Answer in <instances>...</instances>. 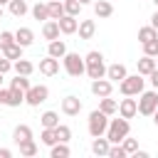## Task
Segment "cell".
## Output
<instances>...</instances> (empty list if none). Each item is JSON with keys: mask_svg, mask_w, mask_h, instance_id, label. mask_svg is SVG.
<instances>
[{"mask_svg": "<svg viewBox=\"0 0 158 158\" xmlns=\"http://www.w3.org/2000/svg\"><path fill=\"white\" fill-rule=\"evenodd\" d=\"M84 62H86V77H89V79H101V77H106L104 54H101L99 49H91V52L84 57Z\"/></svg>", "mask_w": 158, "mask_h": 158, "instance_id": "1", "label": "cell"}, {"mask_svg": "<svg viewBox=\"0 0 158 158\" xmlns=\"http://www.w3.org/2000/svg\"><path fill=\"white\" fill-rule=\"evenodd\" d=\"M128 133H131V123H128V118H123V116H118V118H109L106 138H109L111 143H121Z\"/></svg>", "mask_w": 158, "mask_h": 158, "instance_id": "2", "label": "cell"}, {"mask_svg": "<svg viewBox=\"0 0 158 158\" xmlns=\"http://www.w3.org/2000/svg\"><path fill=\"white\" fill-rule=\"evenodd\" d=\"M86 128H89V136H91V138H96V136H106V128H109V114H104L101 109H94V111L89 114V123H86Z\"/></svg>", "mask_w": 158, "mask_h": 158, "instance_id": "3", "label": "cell"}, {"mask_svg": "<svg viewBox=\"0 0 158 158\" xmlns=\"http://www.w3.org/2000/svg\"><path fill=\"white\" fill-rule=\"evenodd\" d=\"M143 86H146L143 74H126V79L118 81V91H121L123 96H138V94L143 91Z\"/></svg>", "mask_w": 158, "mask_h": 158, "instance_id": "4", "label": "cell"}, {"mask_svg": "<svg viewBox=\"0 0 158 158\" xmlns=\"http://www.w3.org/2000/svg\"><path fill=\"white\" fill-rule=\"evenodd\" d=\"M62 62H64V72H67L69 77H81V74H86V62H84V57H79L77 52H67V54L62 57Z\"/></svg>", "mask_w": 158, "mask_h": 158, "instance_id": "5", "label": "cell"}, {"mask_svg": "<svg viewBox=\"0 0 158 158\" xmlns=\"http://www.w3.org/2000/svg\"><path fill=\"white\" fill-rule=\"evenodd\" d=\"M156 109H158V89L141 91V94H138V114H143V116H153Z\"/></svg>", "mask_w": 158, "mask_h": 158, "instance_id": "6", "label": "cell"}, {"mask_svg": "<svg viewBox=\"0 0 158 158\" xmlns=\"http://www.w3.org/2000/svg\"><path fill=\"white\" fill-rule=\"evenodd\" d=\"M47 96H49V89H47L44 84H37V86H30V89L25 91V104H30V106H40V104L47 101Z\"/></svg>", "mask_w": 158, "mask_h": 158, "instance_id": "7", "label": "cell"}, {"mask_svg": "<svg viewBox=\"0 0 158 158\" xmlns=\"http://www.w3.org/2000/svg\"><path fill=\"white\" fill-rule=\"evenodd\" d=\"M25 101V91H20V89H15V86H10V89H2L0 86V104H5V106H20Z\"/></svg>", "mask_w": 158, "mask_h": 158, "instance_id": "8", "label": "cell"}, {"mask_svg": "<svg viewBox=\"0 0 158 158\" xmlns=\"http://www.w3.org/2000/svg\"><path fill=\"white\" fill-rule=\"evenodd\" d=\"M111 91H114V81L111 79H91V94L94 96H111Z\"/></svg>", "mask_w": 158, "mask_h": 158, "instance_id": "9", "label": "cell"}, {"mask_svg": "<svg viewBox=\"0 0 158 158\" xmlns=\"http://www.w3.org/2000/svg\"><path fill=\"white\" fill-rule=\"evenodd\" d=\"M79 111H81V99H79V96L69 94V96L62 99V114H67V116H79Z\"/></svg>", "mask_w": 158, "mask_h": 158, "instance_id": "10", "label": "cell"}, {"mask_svg": "<svg viewBox=\"0 0 158 158\" xmlns=\"http://www.w3.org/2000/svg\"><path fill=\"white\" fill-rule=\"evenodd\" d=\"M136 114H138V101H136V99L126 96V99L118 101V116H123V118H133Z\"/></svg>", "mask_w": 158, "mask_h": 158, "instance_id": "11", "label": "cell"}, {"mask_svg": "<svg viewBox=\"0 0 158 158\" xmlns=\"http://www.w3.org/2000/svg\"><path fill=\"white\" fill-rule=\"evenodd\" d=\"M57 22H59V30H62V35H74V32L79 30V20H77L74 15H62Z\"/></svg>", "mask_w": 158, "mask_h": 158, "instance_id": "12", "label": "cell"}, {"mask_svg": "<svg viewBox=\"0 0 158 158\" xmlns=\"http://www.w3.org/2000/svg\"><path fill=\"white\" fill-rule=\"evenodd\" d=\"M40 72H42L44 77H54V74L59 72V59L47 54L44 59H40Z\"/></svg>", "mask_w": 158, "mask_h": 158, "instance_id": "13", "label": "cell"}, {"mask_svg": "<svg viewBox=\"0 0 158 158\" xmlns=\"http://www.w3.org/2000/svg\"><path fill=\"white\" fill-rule=\"evenodd\" d=\"M59 32H62V30H59V22H57V20L42 22V37H44V40H49V42H52V40H59Z\"/></svg>", "mask_w": 158, "mask_h": 158, "instance_id": "14", "label": "cell"}, {"mask_svg": "<svg viewBox=\"0 0 158 158\" xmlns=\"http://www.w3.org/2000/svg\"><path fill=\"white\" fill-rule=\"evenodd\" d=\"M126 74H128V72H126V67H123V64H118V62H116V64H111V67H106V79H111L114 84L123 81V79H126Z\"/></svg>", "mask_w": 158, "mask_h": 158, "instance_id": "15", "label": "cell"}, {"mask_svg": "<svg viewBox=\"0 0 158 158\" xmlns=\"http://www.w3.org/2000/svg\"><path fill=\"white\" fill-rule=\"evenodd\" d=\"M109 148H111V141L106 136H96L91 141V153L94 156H109Z\"/></svg>", "mask_w": 158, "mask_h": 158, "instance_id": "16", "label": "cell"}, {"mask_svg": "<svg viewBox=\"0 0 158 158\" xmlns=\"http://www.w3.org/2000/svg\"><path fill=\"white\" fill-rule=\"evenodd\" d=\"M94 15L101 17V20H106V17L114 15V5H111L109 0H96V2H94Z\"/></svg>", "mask_w": 158, "mask_h": 158, "instance_id": "17", "label": "cell"}, {"mask_svg": "<svg viewBox=\"0 0 158 158\" xmlns=\"http://www.w3.org/2000/svg\"><path fill=\"white\" fill-rule=\"evenodd\" d=\"M77 32H79V40H91L96 35V22L94 20H81Z\"/></svg>", "mask_w": 158, "mask_h": 158, "instance_id": "18", "label": "cell"}, {"mask_svg": "<svg viewBox=\"0 0 158 158\" xmlns=\"http://www.w3.org/2000/svg\"><path fill=\"white\" fill-rule=\"evenodd\" d=\"M15 42L22 44V47H30V44L35 42V32H32L30 27H20V30L15 32Z\"/></svg>", "mask_w": 158, "mask_h": 158, "instance_id": "19", "label": "cell"}, {"mask_svg": "<svg viewBox=\"0 0 158 158\" xmlns=\"http://www.w3.org/2000/svg\"><path fill=\"white\" fill-rule=\"evenodd\" d=\"M47 54H49V57L62 59V57L67 54V44H64V40H52V42H49V47H47Z\"/></svg>", "mask_w": 158, "mask_h": 158, "instance_id": "20", "label": "cell"}, {"mask_svg": "<svg viewBox=\"0 0 158 158\" xmlns=\"http://www.w3.org/2000/svg\"><path fill=\"white\" fill-rule=\"evenodd\" d=\"M158 64H156V57H148V54H143L141 59H138V74H143V77H148L153 69H156Z\"/></svg>", "mask_w": 158, "mask_h": 158, "instance_id": "21", "label": "cell"}, {"mask_svg": "<svg viewBox=\"0 0 158 158\" xmlns=\"http://www.w3.org/2000/svg\"><path fill=\"white\" fill-rule=\"evenodd\" d=\"M12 69H15V74H25V77H30V74L35 72V64H32L30 59H22V57H20V59L12 62Z\"/></svg>", "mask_w": 158, "mask_h": 158, "instance_id": "22", "label": "cell"}, {"mask_svg": "<svg viewBox=\"0 0 158 158\" xmlns=\"http://www.w3.org/2000/svg\"><path fill=\"white\" fill-rule=\"evenodd\" d=\"M30 138H32V128H30L27 123L15 126V131H12V141H15V143H22V141H30Z\"/></svg>", "mask_w": 158, "mask_h": 158, "instance_id": "23", "label": "cell"}, {"mask_svg": "<svg viewBox=\"0 0 158 158\" xmlns=\"http://www.w3.org/2000/svg\"><path fill=\"white\" fill-rule=\"evenodd\" d=\"M47 7H49V20H59L62 15H67L64 12V0H49Z\"/></svg>", "mask_w": 158, "mask_h": 158, "instance_id": "24", "label": "cell"}, {"mask_svg": "<svg viewBox=\"0 0 158 158\" xmlns=\"http://www.w3.org/2000/svg\"><path fill=\"white\" fill-rule=\"evenodd\" d=\"M40 123H42V128H54V126H59V114L57 111H44L40 116Z\"/></svg>", "mask_w": 158, "mask_h": 158, "instance_id": "25", "label": "cell"}, {"mask_svg": "<svg viewBox=\"0 0 158 158\" xmlns=\"http://www.w3.org/2000/svg\"><path fill=\"white\" fill-rule=\"evenodd\" d=\"M156 37H158V30H156L153 25H146V27L138 30V42H141V44H146V42H151V40H156Z\"/></svg>", "mask_w": 158, "mask_h": 158, "instance_id": "26", "label": "cell"}, {"mask_svg": "<svg viewBox=\"0 0 158 158\" xmlns=\"http://www.w3.org/2000/svg\"><path fill=\"white\" fill-rule=\"evenodd\" d=\"M22 49H25L22 44H17V42H12V44H7V47H2V57H7V59H12V62H15V59H20V57H22Z\"/></svg>", "mask_w": 158, "mask_h": 158, "instance_id": "27", "label": "cell"}, {"mask_svg": "<svg viewBox=\"0 0 158 158\" xmlns=\"http://www.w3.org/2000/svg\"><path fill=\"white\" fill-rule=\"evenodd\" d=\"M17 148H20V156H25V158H32V156H37V143L30 138V141H22V143H17Z\"/></svg>", "mask_w": 158, "mask_h": 158, "instance_id": "28", "label": "cell"}, {"mask_svg": "<svg viewBox=\"0 0 158 158\" xmlns=\"http://www.w3.org/2000/svg\"><path fill=\"white\" fill-rule=\"evenodd\" d=\"M7 10H10V15H15V17H22L30 7H27V2L25 0H10L7 2Z\"/></svg>", "mask_w": 158, "mask_h": 158, "instance_id": "29", "label": "cell"}, {"mask_svg": "<svg viewBox=\"0 0 158 158\" xmlns=\"http://www.w3.org/2000/svg\"><path fill=\"white\" fill-rule=\"evenodd\" d=\"M99 109H101L104 114H109V116H111V114H116V111H118V101H116V99H111V96H101Z\"/></svg>", "mask_w": 158, "mask_h": 158, "instance_id": "30", "label": "cell"}, {"mask_svg": "<svg viewBox=\"0 0 158 158\" xmlns=\"http://www.w3.org/2000/svg\"><path fill=\"white\" fill-rule=\"evenodd\" d=\"M72 151H69V146L67 143H62V141H57L54 146H49V156L52 158H67Z\"/></svg>", "mask_w": 158, "mask_h": 158, "instance_id": "31", "label": "cell"}, {"mask_svg": "<svg viewBox=\"0 0 158 158\" xmlns=\"http://www.w3.org/2000/svg\"><path fill=\"white\" fill-rule=\"evenodd\" d=\"M32 17L47 22V20H49V7H47V2H37V5L32 7Z\"/></svg>", "mask_w": 158, "mask_h": 158, "instance_id": "32", "label": "cell"}, {"mask_svg": "<svg viewBox=\"0 0 158 158\" xmlns=\"http://www.w3.org/2000/svg\"><path fill=\"white\" fill-rule=\"evenodd\" d=\"M10 86H15V89H20V91H27L32 84H30V79H27L25 74H15V79H10Z\"/></svg>", "mask_w": 158, "mask_h": 158, "instance_id": "33", "label": "cell"}, {"mask_svg": "<svg viewBox=\"0 0 158 158\" xmlns=\"http://www.w3.org/2000/svg\"><path fill=\"white\" fill-rule=\"evenodd\" d=\"M54 133H57V141H62V143H69V138H72V128L67 123L54 126Z\"/></svg>", "mask_w": 158, "mask_h": 158, "instance_id": "34", "label": "cell"}, {"mask_svg": "<svg viewBox=\"0 0 158 158\" xmlns=\"http://www.w3.org/2000/svg\"><path fill=\"white\" fill-rule=\"evenodd\" d=\"M42 143L44 146H54L57 143V133H54V128H42Z\"/></svg>", "mask_w": 158, "mask_h": 158, "instance_id": "35", "label": "cell"}, {"mask_svg": "<svg viewBox=\"0 0 158 158\" xmlns=\"http://www.w3.org/2000/svg\"><path fill=\"white\" fill-rule=\"evenodd\" d=\"M121 146H123L126 156H133V153L138 151V141H136V138H128V136H126V138L121 141Z\"/></svg>", "mask_w": 158, "mask_h": 158, "instance_id": "36", "label": "cell"}, {"mask_svg": "<svg viewBox=\"0 0 158 158\" xmlns=\"http://www.w3.org/2000/svg\"><path fill=\"white\" fill-rule=\"evenodd\" d=\"M79 10H81V2L79 0H64V12L67 15H79Z\"/></svg>", "mask_w": 158, "mask_h": 158, "instance_id": "37", "label": "cell"}, {"mask_svg": "<svg viewBox=\"0 0 158 158\" xmlns=\"http://www.w3.org/2000/svg\"><path fill=\"white\" fill-rule=\"evenodd\" d=\"M143 54H148V57H158V37L143 44Z\"/></svg>", "mask_w": 158, "mask_h": 158, "instance_id": "38", "label": "cell"}, {"mask_svg": "<svg viewBox=\"0 0 158 158\" xmlns=\"http://www.w3.org/2000/svg\"><path fill=\"white\" fill-rule=\"evenodd\" d=\"M109 158H126V151H123V146H118V143H111V148H109Z\"/></svg>", "mask_w": 158, "mask_h": 158, "instance_id": "39", "label": "cell"}, {"mask_svg": "<svg viewBox=\"0 0 158 158\" xmlns=\"http://www.w3.org/2000/svg\"><path fill=\"white\" fill-rule=\"evenodd\" d=\"M12 42H15V32H7V30L0 32V49L7 47V44H12Z\"/></svg>", "mask_w": 158, "mask_h": 158, "instance_id": "40", "label": "cell"}, {"mask_svg": "<svg viewBox=\"0 0 158 158\" xmlns=\"http://www.w3.org/2000/svg\"><path fill=\"white\" fill-rule=\"evenodd\" d=\"M12 69V59H7V57H0V72L2 74H7Z\"/></svg>", "mask_w": 158, "mask_h": 158, "instance_id": "41", "label": "cell"}, {"mask_svg": "<svg viewBox=\"0 0 158 158\" xmlns=\"http://www.w3.org/2000/svg\"><path fill=\"white\" fill-rule=\"evenodd\" d=\"M148 81H151V86H153V89H158V67L148 74Z\"/></svg>", "mask_w": 158, "mask_h": 158, "instance_id": "42", "label": "cell"}, {"mask_svg": "<svg viewBox=\"0 0 158 158\" xmlns=\"http://www.w3.org/2000/svg\"><path fill=\"white\" fill-rule=\"evenodd\" d=\"M0 158H12V151L10 148H0Z\"/></svg>", "mask_w": 158, "mask_h": 158, "instance_id": "43", "label": "cell"}, {"mask_svg": "<svg viewBox=\"0 0 158 158\" xmlns=\"http://www.w3.org/2000/svg\"><path fill=\"white\" fill-rule=\"evenodd\" d=\"M151 25H153V27H156V30H158V10H156V12H153V15H151Z\"/></svg>", "mask_w": 158, "mask_h": 158, "instance_id": "44", "label": "cell"}, {"mask_svg": "<svg viewBox=\"0 0 158 158\" xmlns=\"http://www.w3.org/2000/svg\"><path fill=\"white\" fill-rule=\"evenodd\" d=\"M133 156H136V158H148V153H146V151H136Z\"/></svg>", "mask_w": 158, "mask_h": 158, "instance_id": "45", "label": "cell"}, {"mask_svg": "<svg viewBox=\"0 0 158 158\" xmlns=\"http://www.w3.org/2000/svg\"><path fill=\"white\" fill-rule=\"evenodd\" d=\"M153 123L158 126V109H156V114H153Z\"/></svg>", "mask_w": 158, "mask_h": 158, "instance_id": "46", "label": "cell"}, {"mask_svg": "<svg viewBox=\"0 0 158 158\" xmlns=\"http://www.w3.org/2000/svg\"><path fill=\"white\" fill-rule=\"evenodd\" d=\"M7 2H10V0H0V5H7Z\"/></svg>", "mask_w": 158, "mask_h": 158, "instance_id": "47", "label": "cell"}, {"mask_svg": "<svg viewBox=\"0 0 158 158\" xmlns=\"http://www.w3.org/2000/svg\"><path fill=\"white\" fill-rule=\"evenodd\" d=\"M79 2H81V5H86V2H91V0H79Z\"/></svg>", "mask_w": 158, "mask_h": 158, "instance_id": "48", "label": "cell"}, {"mask_svg": "<svg viewBox=\"0 0 158 158\" xmlns=\"http://www.w3.org/2000/svg\"><path fill=\"white\" fill-rule=\"evenodd\" d=\"M2 77H5V74H2V72H0V84H2Z\"/></svg>", "mask_w": 158, "mask_h": 158, "instance_id": "49", "label": "cell"}, {"mask_svg": "<svg viewBox=\"0 0 158 158\" xmlns=\"http://www.w3.org/2000/svg\"><path fill=\"white\" fill-rule=\"evenodd\" d=\"M0 20H2V5H0Z\"/></svg>", "mask_w": 158, "mask_h": 158, "instance_id": "50", "label": "cell"}, {"mask_svg": "<svg viewBox=\"0 0 158 158\" xmlns=\"http://www.w3.org/2000/svg\"><path fill=\"white\" fill-rule=\"evenodd\" d=\"M153 5H156V7H158V0H153Z\"/></svg>", "mask_w": 158, "mask_h": 158, "instance_id": "51", "label": "cell"}, {"mask_svg": "<svg viewBox=\"0 0 158 158\" xmlns=\"http://www.w3.org/2000/svg\"><path fill=\"white\" fill-rule=\"evenodd\" d=\"M0 57H2V49H0Z\"/></svg>", "mask_w": 158, "mask_h": 158, "instance_id": "52", "label": "cell"}, {"mask_svg": "<svg viewBox=\"0 0 158 158\" xmlns=\"http://www.w3.org/2000/svg\"><path fill=\"white\" fill-rule=\"evenodd\" d=\"M156 64H158V57H156Z\"/></svg>", "mask_w": 158, "mask_h": 158, "instance_id": "53", "label": "cell"}]
</instances>
